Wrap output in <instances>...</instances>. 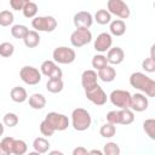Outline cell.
Wrapping results in <instances>:
<instances>
[{
    "label": "cell",
    "mask_w": 155,
    "mask_h": 155,
    "mask_svg": "<svg viewBox=\"0 0 155 155\" xmlns=\"http://www.w3.org/2000/svg\"><path fill=\"white\" fill-rule=\"evenodd\" d=\"M109 34L114 36H122L126 33V23L122 19H111L109 23Z\"/></svg>",
    "instance_id": "e0dca14e"
},
{
    "label": "cell",
    "mask_w": 155,
    "mask_h": 155,
    "mask_svg": "<svg viewBox=\"0 0 155 155\" xmlns=\"http://www.w3.org/2000/svg\"><path fill=\"white\" fill-rule=\"evenodd\" d=\"M115 133H116V127H115V125L109 124V122L102 125L101 128H99V134H101L102 137H104V138H111V137L115 136Z\"/></svg>",
    "instance_id": "f1b7e54d"
},
{
    "label": "cell",
    "mask_w": 155,
    "mask_h": 155,
    "mask_svg": "<svg viewBox=\"0 0 155 155\" xmlns=\"http://www.w3.org/2000/svg\"><path fill=\"white\" fill-rule=\"evenodd\" d=\"M97 76L103 82H111L116 78V70L111 65H107L105 68H103V69L97 71Z\"/></svg>",
    "instance_id": "ac0fdd59"
},
{
    "label": "cell",
    "mask_w": 155,
    "mask_h": 155,
    "mask_svg": "<svg viewBox=\"0 0 155 155\" xmlns=\"http://www.w3.org/2000/svg\"><path fill=\"white\" fill-rule=\"evenodd\" d=\"M2 144V147L8 151V154L11 155L12 154V147H13V143H15V138L13 137H4L2 140L0 142Z\"/></svg>",
    "instance_id": "74e56055"
},
{
    "label": "cell",
    "mask_w": 155,
    "mask_h": 155,
    "mask_svg": "<svg viewBox=\"0 0 155 155\" xmlns=\"http://www.w3.org/2000/svg\"><path fill=\"white\" fill-rule=\"evenodd\" d=\"M48 155H64V154L62 151H59V150H51L48 153Z\"/></svg>",
    "instance_id": "ee69618b"
},
{
    "label": "cell",
    "mask_w": 155,
    "mask_h": 155,
    "mask_svg": "<svg viewBox=\"0 0 155 155\" xmlns=\"http://www.w3.org/2000/svg\"><path fill=\"white\" fill-rule=\"evenodd\" d=\"M40 35H39V33L38 31H35V30H29L28 33H27V35L24 36V39H23V42H24V45L28 47V48H34V47H36L39 44H40Z\"/></svg>",
    "instance_id": "44dd1931"
},
{
    "label": "cell",
    "mask_w": 155,
    "mask_h": 155,
    "mask_svg": "<svg viewBox=\"0 0 155 155\" xmlns=\"http://www.w3.org/2000/svg\"><path fill=\"white\" fill-rule=\"evenodd\" d=\"M19 78H21V80L24 84L30 85V86H34V85H38L41 81V73L35 67L24 65L19 70Z\"/></svg>",
    "instance_id": "ba28073f"
},
{
    "label": "cell",
    "mask_w": 155,
    "mask_h": 155,
    "mask_svg": "<svg viewBox=\"0 0 155 155\" xmlns=\"http://www.w3.org/2000/svg\"><path fill=\"white\" fill-rule=\"evenodd\" d=\"M91 64H92V67L98 71V70H101V69H103V68H105L107 65H109L108 64V61H107V57L104 56V54H94L93 57H92V62H91Z\"/></svg>",
    "instance_id": "83f0119b"
},
{
    "label": "cell",
    "mask_w": 155,
    "mask_h": 155,
    "mask_svg": "<svg viewBox=\"0 0 155 155\" xmlns=\"http://www.w3.org/2000/svg\"><path fill=\"white\" fill-rule=\"evenodd\" d=\"M28 151V145L22 139H15L13 147H12V154L15 155H24Z\"/></svg>",
    "instance_id": "f546056e"
},
{
    "label": "cell",
    "mask_w": 155,
    "mask_h": 155,
    "mask_svg": "<svg viewBox=\"0 0 155 155\" xmlns=\"http://www.w3.org/2000/svg\"><path fill=\"white\" fill-rule=\"evenodd\" d=\"M107 122L119 125V110H111L107 114Z\"/></svg>",
    "instance_id": "f35d334b"
},
{
    "label": "cell",
    "mask_w": 155,
    "mask_h": 155,
    "mask_svg": "<svg viewBox=\"0 0 155 155\" xmlns=\"http://www.w3.org/2000/svg\"><path fill=\"white\" fill-rule=\"evenodd\" d=\"M40 73H41V75H45L48 79H62V76H63L62 69L57 65V63H54L51 59H46L41 63Z\"/></svg>",
    "instance_id": "8fae6325"
},
{
    "label": "cell",
    "mask_w": 155,
    "mask_h": 155,
    "mask_svg": "<svg viewBox=\"0 0 155 155\" xmlns=\"http://www.w3.org/2000/svg\"><path fill=\"white\" fill-rule=\"evenodd\" d=\"M73 23L76 29H88L93 23V16L87 11H79L74 15Z\"/></svg>",
    "instance_id": "7c38bea8"
},
{
    "label": "cell",
    "mask_w": 155,
    "mask_h": 155,
    "mask_svg": "<svg viewBox=\"0 0 155 155\" xmlns=\"http://www.w3.org/2000/svg\"><path fill=\"white\" fill-rule=\"evenodd\" d=\"M134 121V114L131 109L119 110V125H130Z\"/></svg>",
    "instance_id": "603a6c76"
},
{
    "label": "cell",
    "mask_w": 155,
    "mask_h": 155,
    "mask_svg": "<svg viewBox=\"0 0 155 155\" xmlns=\"http://www.w3.org/2000/svg\"><path fill=\"white\" fill-rule=\"evenodd\" d=\"M92 41V33L90 29H75L70 35V44L74 47H82Z\"/></svg>",
    "instance_id": "9c48e42d"
},
{
    "label": "cell",
    "mask_w": 155,
    "mask_h": 155,
    "mask_svg": "<svg viewBox=\"0 0 155 155\" xmlns=\"http://www.w3.org/2000/svg\"><path fill=\"white\" fill-rule=\"evenodd\" d=\"M28 31H29V29L24 24H15L11 27V35L15 39H22L23 40Z\"/></svg>",
    "instance_id": "4316f807"
},
{
    "label": "cell",
    "mask_w": 155,
    "mask_h": 155,
    "mask_svg": "<svg viewBox=\"0 0 155 155\" xmlns=\"http://www.w3.org/2000/svg\"><path fill=\"white\" fill-rule=\"evenodd\" d=\"M111 45H113V36L109 33L103 31L94 40L93 48L102 54L103 52H108V50L111 47Z\"/></svg>",
    "instance_id": "5bb4252c"
},
{
    "label": "cell",
    "mask_w": 155,
    "mask_h": 155,
    "mask_svg": "<svg viewBox=\"0 0 155 155\" xmlns=\"http://www.w3.org/2000/svg\"><path fill=\"white\" fill-rule=\"evenodd\" d=\"M92 122L90 113L84 108H76L71 111V126L75 131L82 132L90 128Z\"/></svg>",
    "instance_id": "7a4b0ae2"
},
{
    "label": "cell",
    "mask_w": 155,
    "mask_h": 155,
    "mask_svg": "<svg viewBox=\"0 0 155 155\" xmlns=\"http://www.w3.org/2000/svg\"><path fill=\"white\" fill-rule=\"evenodd\" d=\"M4 131H5V126H4L2 122H0V136L4 134Z\"/></svg>",
    "instance_id": "f6af8a7d"
},
{
    "label": "cell",
    "mask_w": 155,
    "mask_h": 155,
    "mask_svg": "<svg viewBox=\"0 0 155 155\" xmlns=\"http://www.w3.org/2000/svg\"><path fill=\"white\" fill-rule=\"evenodd\" d=\"M142 68L143 70H145L147 73H154L155 71V58L153 56L145 58L142 62Z\"/></svg>",
    "instance_id": "d590c367"
},
{
    "label": "cell",
    "mask_w": 155,
    "mask_h": 155,
    "mask_svg": "<svg viewBox=\"0 0 155 155\" xmlns=\"http://www.w3.org/2000/svg\"><path fill=\"white\" fill-rule=\"evenodd\" d=\"M40 132H41V134L45 136V137H51V136H53V133H54L56 131H54L45 120H42L41 124H40Z\"/></svg>",
    "instance_id": "8d00e7d4"
},
{
    "label": "cell",
    "mask_w": 155,
    "mask_h": 155,
    "mask_svg": "<svg viewBox=\"0 0 155 155\" xmlns=\"http://www.w3.org/2000/svg\"><path fill=\"white\" fill-rule=\"evenodd\" d=\"M25 2H27V0H10V6H11L12 10L22 11Z\"/></svg>",
    "instance_id": "ab89813d"
},
{
    "label": "cell",
    "mask_w": 155,
    "mask_h": 155,
    "mask_svg": "<svg viewBox=\"0 0 155 155\" xmlns=\"http://www.w3.org/2000/svg\"><path fill=\"white\" fill-rule=\"evenodd\" d=\"M0 155H10V154H8V151L2 147V144H1V143H0Z\"/></svg>",
    "instance_id": "7bdbcfd3"
},
{
    "label": "cell",
    "mask_w": 155,
    "mask_h": 155,
    "mask_svg": "<svg viewBox=\"0 0 155 155\" xmlns=\"http://www.w3.org/2000/svg\"><path fill=\"white\" fill-rule=\"evenodd\" d=\"M85 94H86L87 99H88L91 103H93L94 105H97V107L104 105V104L107 103V99H108L107 93L104 92V90H103L98 84H97L96 86H93L92 88L85 91Z\"/></svg>",
    "instance_id": "30bf717a"
},
{
    "label": "cell",
    "mask_w": 155,
    "mask_h": 155,
    "mask_svg": "<svg viewBox=\"0 0 155 155\" xmlns=\"http://www.w3.org/2000/svg\"><path fill=\"white\" fill-rule=\"evenodd\" d=\"M97 80H98L97 71H94L93 69H87V70L82 71V74H81V85L85 91L96 86L98 84Z\"/></svg>",
    "instance_id": "9a60e30c"
},
{
    "label": "cell",
    "mask_w": 155,
    "mask_h": 155,
    "mask_svg": "<svg viewBox=\"0 0 155 155\" xmlns=\"http://www.w3.org/2000/svg\"><path fill=\"white\" fill-rule=\"evenodd\" d=\"M73 155H90V151L85 147H76L73 150Z\"/></svg>",
    "instance_id": "60d3db41"
},
{
    "label": "cell",
    "mask_w": 155,
    "mask_h": 155,
    "mask_svg": "<svg viewBox=\"0 0 155 155\" xmlns=\"http://www.w3.org/2000/svg\"><path fill=\"white\" fill-rule=\"evenodd\" d=\"M31 27L35 31L51 33L57 28V21L52 16H38L31 19Z\"/></svg>",
    "instance_id": "277c9868"
},
{
    "label": "cell",
    "mask_w": 155,
    "mask_h": 155,
    "mask_svg": "<svg viewBox=\"0 0 155 155\" xmlns=\"http://www.w3.org/2000/svg\"><path fill=\"white\" fill-rule=\"evenodd\" d=\"M52 58L54 63L58 64H70L75 61L76 53L73 48L68 46H58L52 52Z\"/></svg>",
    "instance_id": "3957f363"
},
{
    "label": "cell",
    "mask_w": 155,
    "mask_h": 155,
    "mask_svg": "<svg viewBox=\"0 0 155 155\" xmlns=\"http://www.w3.org/2000/svg\"><path fill=\"white\" fill-rule=\"evenodd\" d=\"M29 105L35 110H41L46 105V98L41 93H33L29 97Z\"/></svg>",
    "instance_id": "ffe728a7"
},
{
    "label": "cell",
    "mask_w": 155,
    "mask_h": 155,
    "mask_svg": "<svg viewBox=\"0 0 155 155\" xmlns=\"http://www.w3.org/2000/svg\"><path fill=\"white\" fill-rule=\"evenodd\" d=\"M22 12H23V16L25 18H35V16L38 13V5L34 1H28L27 0Z\"/></svg>",
    "instance_id": "484cf974"
},
{
    "label": "cell",
    "mask_w": 155,
    "mask_h": 155,
    "mask_svg": "<svg viewBox=\"0 0 155 155\" xmlns=\"http://www.w3.org/2000/svg\"><path fill=\"white\" fill-rule=\"evenodd\" d=\"M10 97L15 103H23L28 99V93L25 88L21 86H16L10 91Z\"/></svg>",
    "instance_id": "d6986e66"
},
{
    "label": "cell",
    "mask_w": 155,
    "mask_h": 155,
    "mask_svg": "<svg viewBox=\"0 0 155 155\" xmlns=\"http://www.w3.org/2000/svg\"><path fill=\"white\" fill-rule=\"evenodd\" d=\"M131 93L126 90H114L109 94V99L114 107H117L119 109H130V102H131Z\"/></svg>",
    "instance_id": "5b68a950"
},
{
    "label": "cell",
    "mask_w": 155,
    "mask_h": 155,
    "mask_svg": "<svg viewBox=\"0 0 155 155\" xmlns=\"http://www.w3.org/2000/svg\"><path fill=\"white\" fill-rule=\"evenodd\" d=\"M102 153L104 155H120V147L114 142H108L104 144Z\"/></svg>",
    "instance_id": "e575fe53"
},
{
    "label": "cell",
    "mask_w": 155,
    "mask_h": 155,
    "mask_svg": "<svg viewBox=\"0 0 155 155\" xmlns=\"http://www.w3.org/2000/svg\"><path fill=\"white\" fill-rule=\"evenodd\" d=\"M143 130L150 139H155V120L154 119H147L143 122Z\"/></svg>",
    "instance_id": "1f68e13d"
},
{
    "label": "cell",
    "mask_w": 155,
    "mask_h": 155,
    "mask_svg": "<svg viewBox=\"0 0 155 155\" xmlns=\"http://www.w3.org/2000/svg\"><path fill=\"white\" fill-rule=\"evenodd\" d=\"M149 107V99L145 94L143 93H134L131 96V102H130V109L136 113H142L147 110Z\"/></svg>",
    "instance_id": "4fadbf2b"
},
{
    "label": "cell",
    "mask_w": 155,
    "mask_h": 155,
    "mask_svg": "<svg viewBox=\"0 0 155 155\" xmlns=\"http://www.w3.org/2000/svg\"><path fill=\"white\" fill-rule=\"evenodd\" d=\"M15 16L10 10H4L0 12V25L1 27H8L13 23Z\"/></svg>",
    "instance_id": "4dcf8cb0"
},
{
    "label": "cell",
    "mask_w": 155,
    "mask_h": 155,
    "mask_svg": "<svg viewBox=\"0 0 155 155\" xmlns=\"http://www.w3.org/2000/svg\"><path fill=\"white\" fill-rule=\"evenodd\" d=\"M54 131H64L69 126V119L64 114H59L56 111L48 113L44 119Z\"/></svg>",
    "instance_id": "52a82bcc"
},
{
    "label": "cell",
    "mask_w": 155,
    "mask_h": 155,
    "mask_svg": "<svg viewBox=\"0 0 155 155\" xmlns=\"http://www.w3.org/2000/svg\"><path fill=\"white\" fill-rule=\"evenodd\" d=\"M90 155H104V154L102 153V150L93 149V150H91V151H90Z\"/></svg>",
    "instance_id": "b9f144b4"
},
{
    "label": "cell",
    "mask_w": 155,
    "mask_h": 155,
    "mask_svg": "<svg viewBox=\"0 0 155 155\" xmlns=\"http://www.w3.org/2000/svg\"><path fill=\"white\" fill-rule=\"evenodd\" d=\"M18 121H19V119H18L17 114H15V113H6L4 115V117H2V124L5 126H7V127H15V126H17Z\"/></svg>",
    "instance_id": "836d02e7"
},
{
    "label": "cell",
    "mask_w": 155,
    "mask_h": 155,
    "mask_svg": "<svg viewBox=\"0 0 155 155\" xmlns=\"http://www.w3.org/2000/svg\"><path fill=\"white\" fill-rule=\"evenodd\" d=\"M64 84L62 79H48L46 82V90L51 93H58L63 90Z\"/></svg>",
    "instance_id": "d4e9b609"
},
{
    "label": "cell",
    "mask_w": 155,
    "mask_h": 155,
    "mask_svg": "<svg viewBox=\"0 0 155 155\" xmlns=\"http://www.w3.org/2000/svg\"><path fill=\"white\" fill-rule=\"evenodd\" d=\"M130 85L143 92L147 97H155V81L147 76L144 73L140 71H134L130 76Z\"/></svg>",
    "instance_id": "6da1fadb"
},
{
    "label": "cell",
    "mask_w": 155,
    "mask_h": 155,
    "mask_svg": "<svg viewBox=\"0 0 155 155\" xmlns=\"http://www.w3.org/2000/svg\"><path fill=\"white\" fill-rule=\"evenodd\" d=\"M107 61H108V64H113V65H117L120 63L124 62V58H125V52L121 47L119 46H115V47H110L107 52Z\"/></svg>",
    "instance_id": "2e32d148"
},
{
    "label": "cell",
    "mask_w": 155,
    "mask_h": 155,
    "mask_svg": "<svg viewBox=\"0 0 155 155\" xmlns=\"http://www.w3.org/2000/svg\"><path fill=\"white\" fill-rule=\"evenodd\" d=\"M94 21L101 25L109 24L111 22V15L108 12V10H104V8L97 10V12L94 13Z\"/></svg>",
    "instance_id": "cb8c5ba5"
},
{
    "label": "cell",
    "mask_w": 155,
    "mask_h": 155,
    "mask_svg": "<svg viewBox=\"0 0 155 155\" xmlns=\"http://www.w3.org/2000/svg\"><path fill=\"white\" fill-rule=\"evenodd\" d=\"M13 52H15L13 44H11L8 41H5V42L0 44V57L8 58V57H11L13 54Z\"/></svg>",
    "instance_id": "d6a6232c"
},
{
    "label": "cell",
    "mask_w": 155,
    "mask_h": 155,
    "mask_svg": "<svg viewBox=\"0 0 155 155\" xmlns=\"http://www.w3.org/2000/svg\"><path fill=\"white\" fill-rule=\"evenodd\" d=\"M27 155H41V154H39V153H36V151H30V153H28Z\"/></svg>",
    "instance_id": "bcb514c9"
},
{
    "label": "cell",
    "mask_w": 155,
    "mask_h": 155,
    "mask_svg": "<svg viewBox=\"0 0 155 155\" xmlns=\"http://www.w3.org/2000/svg\"><path fill=\"white\" fill-rule=\"evenodd\" d=\"M33 148H34V151L39 154L47 153L50 149V142L44 137H36L33 140Z\"/></svg>",
    "instance_id": "7402d4cb"
},
{
    "label": "cell",
    "mask_w": 155,
    "mask_h": 155,
    "mask_svg": "<svg viewBox=\"0 0 155 155\" xmlns=\"http://www.w3.org/2000/svg\"><path fill=\"white\" fill-rule=\"evenodd\" d=\"M107 7L110 15H114L120 19H126L131 15V10L128 5L122 0H109L107 2Z\"/></svg>",
    "instance_id": "8992f818"
}]
</instances>
